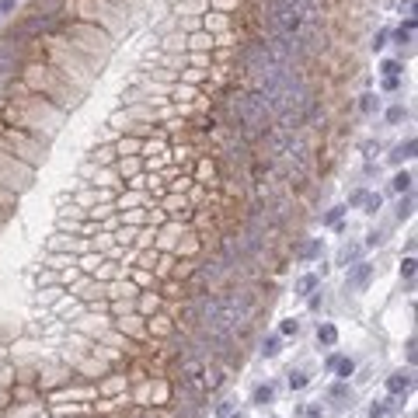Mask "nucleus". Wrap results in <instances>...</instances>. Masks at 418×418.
<instances>
[{
    "mask_svg": "<svg viewBox=\"0 0 418 418\" xmlns=\"http://www.w3.org/2000/svg\"><path fill=\"white\" fill-rule=\"evenodd\" d=\"M7 119L21 126V133L39 139L42 146H53V136L60 133L67 112H60L53 101H42L35 91L25 87V98H14V105L7 108Z\"/></svg>",
    "mask_w": 418,
    "mask_h": 418,
    "instance_id": "nucleus-1",
    "label": "nucleus"
},
{
    "mask_svg": "<svg viewBox=\"0 0 418 418\" xmlns=\"http://www.w3.org/2000/svg\"><path fill=\"white\" fill-rule=\"evenodd\" d=\"M25 87L35 91V94H42L46 101H53L60 112H73L84 101V94H87V91L73 87L70 80H63L53 67H42V63H32V67L25 70Z\"/></svg>",
    "mask_w": 418,
    "mask_h": 418,
    "instance_id": "nucleus-2",
    "label": "nucleus"
},
{
    "mask_svg": "<svg viewBox=\"0 0 418 418\" xmlns=\"http://www.w3.org/2000/svg\"><path fill=\"white\" fill-rule=\"evenodd\" d=\"M46 49H49V67L63 80H70L73 87H80V91H87L91 80L101 73V63H94L91 56L77 53L67 39H46Z\"/></svg>",
    "mask_w": 418,
    "mask_h": 418,
    "instance_id": "nucleus-3",
    "label": "nucleus"
},
{
    "mask_svg": "<svg viewBox=\"0 0 418 418\" xmlns=\"http://www.w3.org/2000/svg\"><path fill=\"white\" fill-rule=\"evenodd\" d=\"M67 42L77 49V53H84V56H91L94 63H108V56H112V49H115V39L105 32V28H98V25H91V21H73L67 25Z\"/></svg>",
    "mask_w": 418,
    "mask_h": 418,
    "instance_id": "nucleus-4",
    "label": "nucleus"
},
{
    "mask_svg": "<svg viewBox=\"0 0 418 418\" xmlns=\"http://www.w3.org/2000/svg\"><path fill=\"white\" fill-rule=\"evenodd\" d=\"M77 11L84 14V21L105 28L112 39L122 35V32H129V14H122V7H115V4H108V0H80Z\"/></svg>",
    "mask_w": 418,
    "mask_h": 418,
    "instance_id": "nucleus-5",
    "label": "nucleus"
},
{
    "mask_svg": "<svg viewBox=\"0 0 418 418\" xmlns=\"http://www.w3.org/2000/svg\"><path fill=\"white\" fill-rule=\"evenodd\" d=\"M0 150H4V153H14V157L25 160L28 167H42V164H46V153H49V146H42L39 139H32L28 133H21V129H4V133H0Z\"/></svg>",
    "mask_w": 418,
    "mask_h": 418,
    "instance_id": "nucleus-6",
    "label": "nucleus"
},
{
    "mask_svg": "<svg viewBox=\"0 0 418 418\" xmlns=\"http://www.w3.org/2000/svg\"><path fill=\"white\" fill-rule=\"evenodd\" d=\"M32 181H35V167H28V164L18 160L14 153H4V150H0V188L21 195V192L32 188Z\"/></svg>",
    "mask_w": 418,
    "mask_h": 418,
    "instance_id": "nucleus-7",
    "label": "nucleus"
},
{
    "mask_svg": "<svg viewBox=\"0 0 418 418\" xmlns=\"http://www.w3.org/2000/svg\"><path fill=\"white\" fill-rule=\"evenodd\" d=\"M369 276H373V265L369 262H355V269L345 276V289H366Z\"/></svg>",
    "mask_w": 418,
    "mask_h": 418,
    "instance_id": "nucleus-8",
    "label": "nucleus"
},
{
    "mask_svg": "<svg viewBox=\"0 0 418 418\" xmlns=\"http://www.w3.org/2000/svg\"><path fill=\"white\" fill-rule=\"evenodd\" d=\"M411 157H415V136H408L404 143H397V146H394L390 164H404V160H411Z\"/></svg>",
    "mask_w": 418,
    "mask_h": 418,
    "instance_id": "nucleus-9",
    "label": "nucleus"
},
{
    "mask_svg": "<svg viewBox=\"0 0 418 418\" xmlns=\"http://www.w3.org/2000/svg\"><path fill=\"white\" fill-rule=\"evenodd\" d=\"M411 39H415V18H404V25L394 32V42L397 46H411Z\"/></svg>",
    "mask_w": 418,
    "mask_h": 418,
    "instance_id": "nucleus-10",
    "label": "nucleus"
},
{
    "mask_svg": "<svg viewBox=\"0 0 418 418\" xmlns=\"http://www.w3.org/2000/svg\"><path fill=\"white\" fill-rule=\"evenodd\" d=\"M408 387H411V373H404V369L394 373V376L387 380V390H390V394H404Z\"/></svg>",
    "mask_w": 418,
    "mask_h": 418,
    "instance_id": "nucleus-11",
    "label": "nucleus"
},
{
    "mask_svg": "<svg viewBox=\"0 0 418 418\" xmlns=\"http://www.w3.org/2000/svg\"><path fill=\"white\" fill-rule=\"evenodd\" d=\"M317 342L324 348H331L338 342V328H335V324H317Z\"/></svg>",
    "mask_w": 418,
    "mask_h": 418,
    "instance_id": "nucleus-12",
    "label": "nucleus"
},
{
    "mask_svg": "<svg viewBox=\"0 0 418 418\" xmlns=\"http://www.w3.org/2000/svg\"><path fill=\"white\" fill-rule=\"evenodd\" d=\"M390 185H394V192H401V195H404V192H411V185H415V174H411V171H397Z\"/></svg>",
    "mask_w": 418,
    "mask_h": 418,
    "instance_id": "nucleus-13",
    "label": "nucleus"
},
{
    "mask_svg": "<svg viewBox=\"0 0 418 418\" xmlns=\"http://www.w3.org/2000/svg\"><path fill=\"white\" fill-rule=\"evenodd\" d=\"M101 293H105V289H101L98 282H91V279L77 286V296H80V300H94V296H101Z\"/></svg>",
    "mask_w": 418,
    "mask_h": 418,
    "instance_id": "nucleus-14",
    "label": "nucleus"
},
{
    "mask_svg": "<svg viewBox=\"0 0 418 418\" xmlns=\"http://www.w3.org/2000/svg\"><path fill=\"white\" fill-rule=\"evenodd\" d=\"M49 269H70V265H77L73 262V255H60V251H49Z\"/></svg>",
    "mask_w": 418,
    "mask_h": 418,
    "instance_id": "nucleus-15",
    "label": "nucleus"
},
{
    "mask_svg": "<svg viewBox=\"0 0 418 418\" xmlns=\"http://www.w3.org/2000/svg\"><path fill=\"white\" fill-rule=\"evenodd\" d=\"M14 202H18V195H14V192H7V188H0V216H4V220H11Z\"/></svg>",
    "mask_w": 418,
    "mask_h": 418,
    "instance_id": "nucleus-16",
    "label": "nucleus"
},
{
    "mask_svg": "<svg viewBox=\"0 0 418 418\" xmlns=\"http://www.w3.org/2000/svg\"><path fill=\"white\" fill-rule=\"evenodd\" d=\"M279 345H282V342H279V335H269V338L262 342V355H265V359H276V355H279Z\"/></svg>",
    "mask_w": 418,
    "mask_h": 418,
    "instance_id": "nucleus-17",
    "label": "nucleus"
},
{
    "mask_svg": "<svg viewBox=\"0 0 418 418\" xmlns=\"http://www.w3.org/2000/svg\"><path fill=\"white\" fill-rule=\"evenodd\" d=\"M415 213V199H411V192H404V199L397 202V220H408Z\"/></svg>",
    "mask_w": 418,
    "mask_h": 418,
    "instance_id": "nucleus-18",
    "label": "nucleus"
},
{
    "mask_svg": "<svg viewBox=\"0 0 418 418\" xmlns=\"http://www.w3.org/2000/svg\"><path fill=\"white\" fill-rule=\"evenodd\" d=\"M317 289V276H300V282H296V293L300 296H310Z\"/></svg>",
    "mask_w": 418,
    "mask_h": 418,
    "instance_id": "nucleus-19",
    "label": "nucleus"
},
{
    "mask_svg": "<svg viewBox=\"0 0 418 418\" xmlns=\"http://www.w3.org/2000/svg\"><path fill=\"white\" fill-rule=\"evenodd\" d=\"M272 397H276V387H272V383H262V387L255 390V404H269Z\"/></svg>",
    "mask_w": 418,
    "mask_h": 418,
    "instance_id": "nucleus-20",
    "label": "nucleus"
},
{
    "mask_svg": "<svg viewBox=\"0 0 418 418\" xmlns=\"http://www.w3.org/2000/svg\"><path fill=\"white\" fill-rule=\"evenodd\" d=\"M404 119H408V108H404V105L387 108V122H390V126H397V122H404Z\"/></svg>",
    "mask_w": 418,
    "mask_h": 418,
    "instance_id": "nucleus-21",
    "label": "nucleus"
},
{
    "mask_svg": "<svg viewBox=\"0 0 418 418\" xmlns=\"http://www.w3.org/2000/svg\"><path fill=\"white\" fill-rule=\"evenodd\" d=\"M362 213H369V216H373V213H380V209H383V195H366V202H362Z\"/></svg>",
    "mask_w": 418,
    "mask_h": 418,
    "instance_id": "nucleus-22",
    "label": "nucleus"
},
{
    "mask_svg": "<svg viewBox=\"0 0 418 418\" xmlns=\"http://www.w3.org/2000/svg\"><path fill=\"white\" fill-rule=\"evenodd\" d=\"M335 373H338L342 380H348V376L355 373V362H352V359H338V366H335Z\"/></svg>",
    "mask_w": 418,
    "mask_h": 418,
    "instance_id": "nucleus-23",
    "label": "nucleus"
},
{
    "mask_svg": "<svg viewBox=\"0 0 418 418\" xmlns=\"http://www.w3.org/2000/svg\"><path fill=\"white\" fill-rule=\"evenodd\" d=\"M387 42H390V32H387V28H380V32L373 35V42H369V46H373V53H380Z\"/></svg>",
    "mask_w": 418,
    "mask_h": 418,
    "instance_id": "nucleus-24",
    "label": "nucleus"
},
{
    "mask_svg": "<svg viewBox=\"0 0 418 418\" xmlns=\"http://www.w3.org/2000/svg\"><path fill=\"white\" fill-rule=\"evenodd\" d=\"M307 380H310V376H307L303 369H296V373H289V387H293V390H300V387H307Z\"/></svg>",
    "mask_w": 418,
    "mask_h": 418,
    "instance_id": "nucleus-25",
    "label": "nucleus"
},
{
    "mask_svg": "<svg viewBox=\"0 0 418 418\" xmlns=\"http://www.w3.org/2000/svg\"><path fill=\"white\" fill-rule=\"evenodd\" d=\"M383 73H387V77H401V73H404V67H401V60H387V63H383Z\"/></svg>",
    "mask_w": 418,
    "mask_h": 418,
    "instance_id": "nucleus-26",
    "label": "nucleus"
},
{
    "mask_svg": "<svg viewBox=\"0 0 418 418\" xmlns=\"http://www.w3.org/2000/svg\"><path fill=\"white\" fill-rule=\"evenodd\" d=\"M188 46H195V49H209V46H213V35H202V32H199V35L188 39Z\"/></svg>",
    "mask_w": 418,
    "mask_h": 418,
    "instance_id": "nucleus-27",
    "label": "nucleus"
},
{
    "mask_svg": "<svg viewBox=\"0 0 418 418\" xmlns=\"http://www.w3.org/2000/svg\"><path fill=\"white\" fill-rule=\"evenodd\" d=\"M359 255H362V248H355V244H352V248H342V255H338V262L345 265V262H355Z\"/></svg>",
    "mask_w": 418,
    "mask_h": 418,
    "instance_id": "nucleus-28",
    "label": "nucleus"
},
{
    "mask_svg": "<svg viewBox=\"0 0 418 418\" xmlns=\"http://www.w3.org/2000/svg\"><path fill=\"white\" fill-rule=\"evenodd\" d=\"M39 300H42V303H53V300H60V286H46V289L39 293Z\"/></svg>",
    "mask_w": 418,
    "mask_h": 418,
    "instance_id": "nucleus-29",
    "label": "nucleus"
},
{
    "mask_svg": "<svg viewBox=\"0 0 418 418\" xmlns=\"http://www.w3.org/2000/svg\"><path fill=\"white\" fill-rule=\"evenodd\" d=\"M185 35H171V39H164V49H185Z\"/></svg>",
    "mask_w": 418,
    "mask_h": 418,
    "instance_id": "nucleus-30",
    "label": "nucleus"
},
{
    "mask_svg": "<svg viewBox=\"0 0 418 418\" xmlns=\"http://www.w3.org/2000/svg\"><path fill=\"white\" fill-rule=\"evenodd\" d=\"M115 153H119V150H115V146H101V150H94V157H98V160H101V164H108V160H112V157H115Z\"/></svg>",
    "mask_w": 418,
    "mask_h": 418,
    "instance_id": "nucleus-31",
    "label": "nucleus"
},
{
    "mask_svg": "<svg viewBox=\"0 0 418 418\" xmlns=\"http://www.w3.org/2000/svg\"><path fill=\"white\" fill-rule=\"evenodd\" d=\"M279 331H282V335H296V331H300V321H296V317H289V321H282V324H279Z\"/></svg>",
    "mask_w": 418,
    "mask_h": 418,
    "instance_id": "nucleus-32",
    "label": "nucleus"
},
{
    "mask_svg": "<svg viewBox=\"0 0 418 418\" xmlns=\"http://www.w3.org/2000/svg\"><path fill=\"white\" fill-rule=\"evenodd\" d=\"M223 383V373L220 369H206V387H220Z\"/></svg>",
    "mask_w": 418,
    "mask_h": 418,
    "instance_id": "nucleus-33",
    "label": "nucleus"
},
{
    "mask_svg": "<svg viewBox=\"0 0 418 418\" xmlns=\"http://www.w3.org/2000/svg\"><path fill=\"white\" fill-rule=\"evenodd\" d=\"M366 195H369L366 188H355V192L348 195V206H362V202H366Z\"/></svg>",
    "mask_w": 418,
    "mask_h": 418,
    "instance_id": "nucleus-34",
    "label": "nucleus"
},
{
    "mask_svg": "<svg viewBox=\"0 0 418 418\" xmlns=\"http://www.w3.org/2000/svg\"><path fill=\"white\" fill-rule=\"evenodd\" d=\"M401 276H404V279H411V276H415V258H411V255H408L404 262H401Z\"/></svg>",
    "mask_w": 418,
    "mask_h": 418,
    "instance_id": "nucleus-35",
    "label": "nucleus"
},
{
    "mask_svg": "<svg viewBox=\"0 0 418 418\" xmlns=\"http://www.w3.org/2000/svg\"><path fill=\"white\" fill-rule=\"evenodd\" d=\"M359 108H362V112H373V108H376V94H362Z\"/></svg>",
    "mask_w": 418,
    "mask_h": 418,
    "instance_id": "nucleus-36",
    "label": "nucleus"
},
{
    "mask_svg": "<svg viewBox=\"0 0 418 418\" xmlns=\"http://www.w3.org/2000/svg\"><path fill=\"white\" fill-rule=\"evenodd\" d=\"M321 255V241H310L307 248H303V258H317Z\"/></svg>",
    "mask_w": 418,
    "mask_h": 418,
    "instance_id": "nucleus-37",
    "label": "nucleus"
},
{
    "mask_svg": "<svg viewBox=\"0 0 418 418\" xmlns=\"http://www.w3.org/2000/svg\"><path fill=\"white\" fill-rule=\"evenodd\" d=\"M115 150H119V153H136V150H139V143H136V139H129V143L122 139V143H119Z\"/></svg>",
    "mask_w": 418,
    "mask_h": 418,
    "instance_id": "nucleus-38",
    "label": "nucleus"
},
{
    "mask_svg": "<svg viewBox=\"0 0 418 418\" xmlns=\"http://www.w3.org/2000/svg\"><path fill=\"white\" fill-rule=\"evenodd\" d=\"M119 171H122V174H136V171H139V160H122V164H119Z\"/></svg>",
    "mask_w": 418,
    "mask_h": 418,
    "instance_id": "nucleus-39",
    "label": "nucleus"
},
{
    "mask_svg": "<svg viewBox=\"0 0 418 418\" xmlns=\"http://www.w3.org/2000/svg\"><path fill=\"white\" fill-rule=\"evenodd\" d=\"M342 213H345V206H335V209H328L324 223H338V220H342Z\"/></svg>",
    "mask_w": 418,
    "mask_h": 418,
    "instance_id": "nucleus-40",
    "label": "nucleus"
},
{
    "mask_svg": "<svg viewBox=\"0 0 418 418\" xmlns=\"http://www.w3.org/2000/svg\"><path fill=\"white\" fill-rule=\"evenodd\" d=\"M397 11H401V14H404V18H415V0H404V4H401V7H397Z\"/></svg>",
    "mask_w": 418,
    "mask_h": 418,
    "instance_id": "nucleus-41",
    "label": "nucleus"
},
{
    "mask_svg": "<svg viewBox=\"0 0 418 418\" xmlns=\"http://www.w3.org/2000/svg\"><path fill=\"white\" fill-rule=\"evenodd\" d=\"M387 415V404H383V401H380V404H373V408H369V418H383Z\"/></svg>",
    "mask_w": 418,
    "mask_h": 418,
    "instance_id": "nucleus-42",
    "label": "nucleus"
},
{
    "mask_svg": "<svg viewBox=\"0 0 418 418\" xmlns=\"http://www.w3.org/2000/svg\"><path fill=\"white\" fill-rule=\"evenodd\" d=\"M98 181H101V185H115V174H112V171H98Z\"/></svg>",
    "mask_w": 418,
    "mask_h": 418,
    "instance_id": "nucleus-43",
    "label": "nucleus"
},
{
    "mask_svg": "<svg viewBox=\"0 0 418 418\" xmlns=\"http://www.w3.org/2000/svg\"><path fill=\"white\" fill-rule=\"evenodd\" d=\"M80 265H84V269H94V265H101V258H94V255H84V258H80Z\"/></svg>",
    "mask_w": 418,
    "mask_h": 418,
    "instance_id": "nucleus-44",
    "label": "nucleus"
},
{
    "mask_svg": "<svg viewBox=\"0 0 418 418\" xmlns=\"http://www.w3.org/2000/svg\"><path fill=\"white\" fill-rule=\"evenodd\" d=\"M397 87H401L397 77H387V80H383V91H397Z\"/></svg>",
    "mask_w": 418,
    "mask_h": 418,
    "instance_id": "nucleus-45",
    "label": "nucleus"
},
{
    "mask_svg": "<svg viewBox=\"0 0 418 418\" xmlns=\"http://www.w3.org/2000/svg\"><path fill=\"white\" fill-rule=\"evenodd\" d=\"M18 7V0H0V14H11Z\"/></svg>",
    "mask_w": 418,
    "mask_h": 418,
    "instance_id": "nucleus-46",
    "label": "nucleus"
},
{
    "mask_svg": "<svg viewBox=\"0 0 418 418\" xmlns=\"http://www.w3.org/2000/svg\"><path fill=\"white\" fill-rule=\"evenodd\" d=\"M42 282H46V286H53V282H56V269H53V272H46V276H39V286H42Z\"/></svg>",
    "mask_w": 418,
    "mask_h": 418,
    "instance_id": "nucleus-47",
    "label": "nucleus"
},
{
    "mask_svg": "<svg viewBox=\"0 0 418 418\" xmlns=\"http://www.w3.org/2000/svg\"><path fill=\"white\" fill-rule=\"evenodd\" d=\"M345 394H348V387H345V383H338V387L331 390V397H335V401H338V397H345Z\"/></svg>",
    "mask_w": 418,
    "mask_h": 418,
    "instance_id": "nucleus-48",
    "label": "nucleus"
},
{
    "mask_svg": "<svg viewBox=\"0 0 418 418\" xmlns=\"http://www.w3.org/2000/svg\"><path fill=\"white\" fill-rule=\"evenodd\" d=\"M129 115H136V119H153V115H150V112H146V108H133V112H129Z\"/></svg>",
    "mask_w": 418,
    "mask_h": 418,
    "instance_id": "nucleus-49",
    "label": "nucleus"
},
{
    "mask_svg": "<svg viewBox=\"0 0 418 418\" xmlns=\"http://www.w3.org/2000/svg\"><path fill=\"white\" fill-rule=\"evenodd\" d=\"M126 202H129V206H139V202H143V195H126V199H122V206H126Z\"/></svg>",
    "mask_w": 418,
    "mask_h": 418,
    "instance_id": "nucleus-50",
    "label": "nucleus"
},
{
    "mask_svg": "<svg viewBox=\"0 0 418 418\" xmlns=\"http://www.w3.org/2000/svg\"><path fill=\"white\" fill-rule=\"evenodd\" d=\"M129 4H133V0H115V7H129Z\"/></svg>",
    "mask_w": 418,
    "mask_h": 418,
    "instance_id": "nucleus-51",
    "label": "nucleus"
},
{
    "mask_svg": "<svg viewBox=\"0 0 418 418\" xmlns=\"http://www.w3.org/2000/svg\"><path fill=\"white\" fill-rule=\"evenodd\" d=\"M4 227H7V220H4V216H0V230H4Z\"/></svg>",
    "mask_w": 418,
    "mask_h": 418,
    "instance_id": "nucleus-52",
    "label": "nucleus"
}]
</instances>
